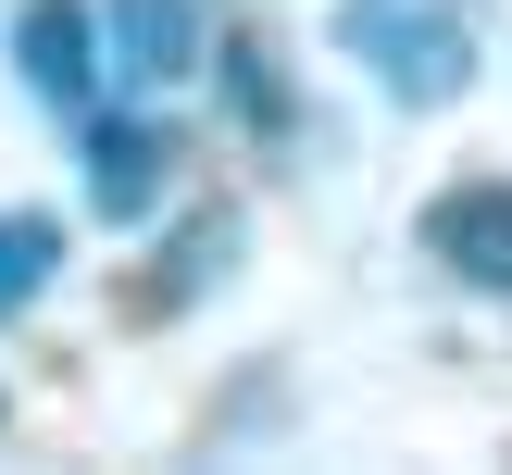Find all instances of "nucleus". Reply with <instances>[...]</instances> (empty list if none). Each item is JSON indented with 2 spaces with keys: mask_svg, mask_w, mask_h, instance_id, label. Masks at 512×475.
<instances>
[{
  "mask_svg": "<svg viewBox=\"0 0 512 475\" xmlns=\"http://www.w3.org/2000/svg\"><path fill=\"white\" fill-rule=\"evenodd\" d=\"M338 50L400 100V113H450V100L475 88L463 0H338Z\"/></svg>",
  "mask_w": 512,
  "mask_h": 475,
  "instance_id": "nucleus-1",
  "label": "nucleus"
},
{
  "mask_svg": "<svg viewBox=\"0 0 512 475\" xmlns=\"http://www.w3.org/2000/svg\"><path fill=\"white\" fill-rule=\"evenodd\" d=\"M13 75L25 100H50L63 125H88L100 100H113V38H100L88 0H25L13 13Z\"/></svg>",
  "mask_w": 512,
  "mask_h": 475,
  "instance_id": "nucleus-2",
  "label": "nucleus"
},
{
  "mask_svg": "<svg viewBox=\"0 0 512 475\" xmlns=\"http://www.w3.org/2000/svg\"><path fill=\"white\" fill-rule=\"evenodd\" d=\"M413 238H425V263H438L450 288L512 300V175H463V188H438V200L413 213Z\"/></svg>",
  "mask_w": 512,
  "mask_h": 475,
  "instance_id": "nucleus-3",
  "label": "nucleus"
},
{
  "mask_svg": "<svg viewBox=\"0 0 512 475\" xmlns=\"http://www.w3.org/2000/svg\"><path fill=\"white\" fill-rule=\"evenodd\" d=\"M100 38H113L125 100H163L200 75V0H100Z\"/></svg>",
  "mask_w": 512,
  "mask_h": 475,
  "instance_id": "nucleus-4",
  "label": "nucleus"
},
{
  "mask_svg": "<svg viewBox=\"0 0 512 475\" xmlns=\"http://www.w3.org/2000/svg\"><path fill=\"white\" fill-rule=\"evenodd\" d=\"M163 188H175L163 125H138V113L100 100V113H88V213L100 225H138V213H163Z\"/></svg>",
  "mask_w": 512,
  "mask_h": 475,
  "instance_id": "nucleus-5",
  "label": "nucleus"
},
{
  "mask_svg": "<svg viewBox=\"0 0 512 475\" xmlns=\"http://www.w3.org/2000/svg\"><path fill=\"white\" fill-rule=\"evenodd\" d=\"M50 275H63V225L50 213H0V325H13Z\"/></svg>",
  "mask_w": 512,
  "mask_h": 475,
  "instance_id": "nucleus-6",
  "label": "nucleus"
},
{
  "mask_svg": "<svg viewBox=\"0 0 512 475\" xmlns=\"http://www.w3.org/2000/svg\"><path fill=\"white\" fill-rule=\"evenodd\" d=\"M225 250H238V213H225V200H200V213H188V263L163 250V275H150V313H163V300H200V288L225 275Z\"/></svg>",
  "mask_w": 512,
  "mask_h": 475,
  "instance_id": "nucleus-7",
  "label": "nucleus"
}]
</instances>
